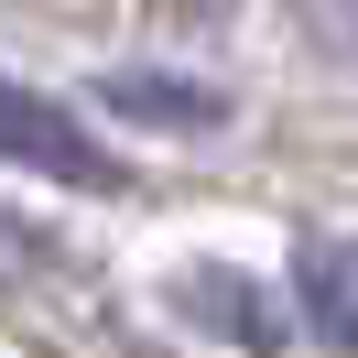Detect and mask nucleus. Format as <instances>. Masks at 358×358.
Returning <instances> with one entry per match:
<instances>
[{"instance_id": "nucleus-5", "label": "nucleus", "mask_w": 358, "mask_h": 358, "mask_svg": "<svg viewBox=\"0 0 358 358\" xmlns=\"http://www.w3.org/2000/svg\"><path fill=\"white\" fill-rule=\"evenodd\" d=\"M174 11H217V0H174Z\"/></svg>"}, {"instance_id": "nucleus-2", "label": "nucleus", "mask_w": 358, "mask_h": 358, "mask_svg": "<svg viewBox=\"0 0 358 358\" xmlns=\"http://www.w3.org/2000/svg\"><path fill=\"white\" fill-rule=\"evenodd\" d=\"M174 304L196 315V326H217V336H239V348H282V315L261 304V282H250V271H185L174 282Z\"/></svg>"}, {"instance_id": "nucleus-4", "label": "nucleus", "mask_w": 358, "mask_h": 358, "mask_svg": "<svg viewBox=\"0 0 358 358\" xmlns=\"http://www.w3.org/2000/svg\"><path fill=\"white\" fill-rule=\"evenodd\" d=\"M98 98H109V109H131V120H152V131H217V120H228L217 87H196V76H141V66L109 76Z\"/></svg>"}, {"instance_id": "nucleus-1", "label": "nucleus", "mask_w": 358, "mask_h": 358, "mask_svg": "<svg viewBox=\"0 0 358 358\" xmlns=\"http://www.w3.org/2000/svg\"><path fill=\"white\" fill-rule=\"evenodd\" d=\"M0 163H22V174H55V185H87V196H120V152L87 131V120H66L55 98L33 87H0Z\"/></svg>"}, {"instance_id": "nucleus-6", "label": "nucleus", "mask_w": 358, "mask_h": 358, "mask_svg": "<svg viewBox=\"0 0 358 358\" xmlns=\"http://www.w3.org/2000/svg\"><path fill=\"white\" fill-rule=\"evenodd\" d=\"M0 250H11V228H0Z\"/></svg>"}, {"instance_id": "nucleus-3", "label": "nucleus", "mask_w": 358, "mask_h": 358, "mask_svg": "<svg viewBox=\"0 0 358 358\" xmlns=\"http://www.w3.org/2000/svg\"><path fill=\"white\" fill-rule=\"evenodd\" d=\"M293 282H304V326L358 358V239H315Z\"/></svg>"}]
</instances>
